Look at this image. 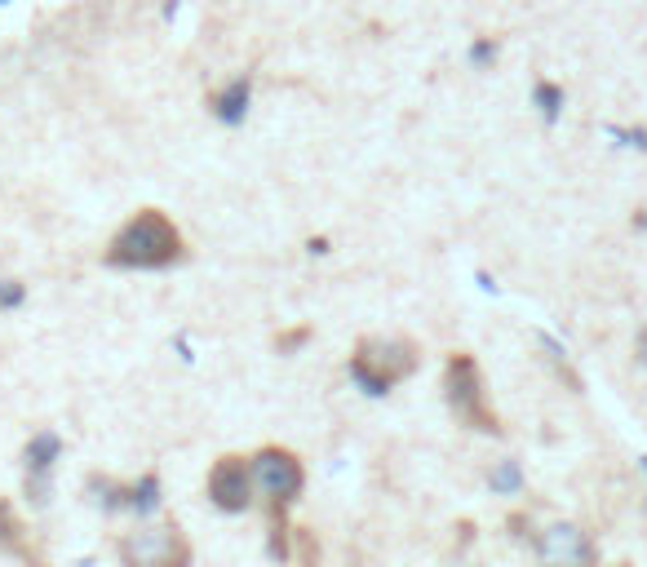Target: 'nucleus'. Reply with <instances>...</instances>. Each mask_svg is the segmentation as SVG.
Returning a JSON list of instances; mask_svg holds the SVG:
<instances>
[{
  "mask_svg": "<svg viewBox=\"0 0 647 567\" xmlns=\"http://www.w3.org/2000/svg\"><path fill=\"white\" fill-rule=\"evenodd\" d=\"M58 452H63V439L54 435V430H40V435L27 443V470L40 474L45 479L49 470H54V461H58Z\"/></svg>",
  "mask_w": 647,
  "mask_h": 567,
  "instance_id": "1a4fd4ad",
  "label": "nucleus"
},
{
  "mask_svg": "<svg viewBox=\"0 0 647 567\" xmlns=\"http://www.w3.org/2000/svg\"><path fill=\"white\" fill-rule=\"evenodd\" d=\"M492 58H497V45H492V40H479V45L470 49V63H475V67H484V63H492Z\"/></svg>",
  "mask_w": 647,
  "mask_h": 567,
  "instance_id": "4468645a",
  "label": "nucleus"
},
{
  "mask_svg": "<svg viewBox=\"0 0 647 567\" xmlns=\"http://www.w3.org/2000/svg\"><path fill=\"white\" fill-rule=\"evenodd\" d=\"M27 288L18 280H0V311H14V306H23Z\"/></svg>",
  "mask_w": 647,
  "mask_h": 567,
  "instance_id": "ddd939ff",
  "label": "nucleus"
},
{
  "mask_svg": "<svg viewBox=\"0 0 647 567\" xmlns=\"http://www.w3.org/2000/svg\"><path fill=\"white\" fill-rule=\"evenodd\" d=\"M404 373H408V364H386V359H382V364H373V350H368V342L351 355V377L368 390V395H386V390L395 386Z\"/></svg>",
  "mask_w": 647,
  "mask_h": 567,
  "instance_id": "423d86ee",
  "label": "nucleus"
},
{
  "mask_svg": "<svg viewBox=\"0 0 647 567\" xmlns=\"http://www.w3.org/2000/svg\"><path fill=\"white\" fill-rule=\"evenodd\" d=\"M639 364H643V368H647V333H643V337H639Z\"/></svg>",
  "mask_w": 647,
  "mask_h": 567,
  "instance_id": "2eb2a0df",
  "label": "nucleus"
},
{
  "mask_svg": "<svg viewBox=\"0 0 647 567\" xmlns=\"http://www.w3.org/2000/svg\"><path fill=\"white\" fill-rule=\"evenodd\" d=\"M537 550L546 563H590L594 559L590 541H585V532L577 528V523H554V528H546L537 541Z\"/></svg>",
  "mask_w": 647,
  "mask_h": 567,
  "instance_id": "39448f33",
  "label": "nucleus"
},
{
  "mask_svg": "<svg viewBox=\"0 0 647 567\" xmlns=\"http://www.w3.org/2000/svg\"><path fill=\"white\" fill-rule=\"evenodd\" d=\"M537 107H541V116L554 125V120H559V107H563V89L550 85V80H541L537 85Z\"/></svg>",
  "mask_w": 647,
  "mask_h": 567,
  "instance_id": "f8f14e48",
  "label": "nucleus"
},
{
  "mask_svg": "<svg viewBox=\"0 0 647 567\" xmlns=\"http://www.w3.org/2000/svg\"><path fill=\"white\" fill-rule=\"evenodd\" d=\"M253 461L244 457H222L218 466L209 470V501L218 505L222 514H244L253 501Z\"/></svg>",
  "mask_w": 647,
  "mask_h": 567,
  "instance_id": "7ed1b4c3",
  "label": "nucleus"
},
{
  "mask_svg": "<svg viewBox=\"0 0 647 567\" xmlns=\"http://www.w3.org/2000/svg\"><path fill=\"white\" fill-rule=\"evenodd\" d=\"M253 483L262 488V497L284 505L302 492L306 474H302V461H297L289 448H262L258 457H253Z\"/></svg>",
  "mask_w": 647,
  "mask_h": 567,
  "instance_id": "f03ea898",
  "label": "nucleus"
},
{
  "mask_svg": "<svg viewBox=\"0 0 647 567\" xmlns=\"http://www.w3.org/2000/svg\"><path fill=\"white\" fill-rule=\"evenodd\" d=\"M492 492H519L523 488V470H519V461H501L497 470H492Z\"/></svg>",
  "mask_w": 647,
  "mask_h": 567,
  "instance_id": "9b49d317",
  "label": "nucleus"
},
{
  "mask_svg": "<svg viewBox=\"0 0 647 567\" xmlns=\"http://www.w3.org/2000/svg\"><path fill=\"white\" fill-rule=\"evenodd\" d=\"M129 559H138V563H147V559L173 563V559H187V554L178 550V536L173 532H147L138 545H129Z\"/></svg>",
  "mask_w": 647,
  "mask_h": 567,
  "instance_id": "6e6552de",
  "label": "nucleus"
},
{
  "mask_svg": "<svg viewBox=\"0 0 647 567\" xmlns=\"http://www.w3.org/2000/svg\"><path fill=\"white\" fill-rule=\"evenodd\" d=\"M448 399H453L457 417H466L475 430H497V421L484 412V404H479V368L470 355H453V364H448Z\"/></svg>",
  "mask_w": 647,
  "mask_h": 567,
  "instance_id": "20e7f679",
  "label": "nucleus"
},
{
  "mask_svg": "<svg viewBox=\"0 0 647 567\" xmlns=\"http://www.w3.org/2000/svg\"><path fill=\"white\" fill-rule=\"evenodd\" d=\"M129 505H133L138 514H151V510H156V505H160V479H156V474H147V479H142L138 488L129 492Z\"/></svg>",
  "mask_w": 647,
  "mask_h": 567,
  "instance_id": "9d476101",
  "label": "nucleus"
},
{
  "mask_svg": "<svg viewBox=\"0 0 647 567\" xmlns=\"http://www.w3.org/2000/svg\"><path fill=\"white\" fill-rule=\"evenodd\" d=\"M643 474H647V457H643Z\"/></svg>",
  "mask_w": 647,
  "mask_h": 567,
  "instance_id": "dca6fc26",
  "label": "nucleus"
},
{
  "mask_svg": "<svg viewBox=\"0 0 647 567\" xmlns=\"http://www.w3.org/2000/svg\"><path fill=\"white\" fill-rule=\"evenodd\" d=\"M643 226H647V218H643Z\"/></svg>",
  "mask_w": 647,
  "mask_h": 567,
  "instance_id": "f3484780",
  "label": "nucleus"
},
{
  "mask_svg": "<svg viewBox=\"0 0 647 567\" xmlns=\"http://www.w3.org/2000/svg\"><path fill=\"white\" fill-rule=\"evenodd\" d=\"M111 262L116 266H138V271H156V266H169L182 257V235L178 226L164 218L160 209H142L116 231L111 240Z\"/></svg>",
  "mask_w": 647,
  "mask_h": 567,
  "instance_id": "f257e3e1",
  "label": "nucleus"
},
{
  "mask_svg": "<svg viewBox=\"0 0 647 567\" xmlns=\"http://www.w3.org/2000/svg\"><path fill=\"white\" fill-rule=\"evenodd\" d=\"M249 98H253V85H249V76L231 80V85L222 89L218 98H213V116H218L222 125H240V120H244V111H249Z\"/></svg>",
  "mask_w": 647,
  "mask_h": 567,
  "instance_id": "0eeeda50",
  "label": "nucleus"
}]
</instances>
